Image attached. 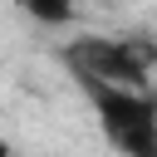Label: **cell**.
Wrapping results in <instances>:
<instances>
[{"mask_svg": "<svg viewBox=\"0 0 157 157\" xmlns=\"http://www.w3.org/2000/svg\"><path fill=\"white\" fill-rule=\"evenodd\" d=\"M59 59L78 78V88H93L98 83V88H137V93H147V78H152L147 49L137 39L78 34V39H64L59 44Z\"/></svg>", "mask_w": 157, "mask_h": 157, "instance_id": "1", "label": "cell"}, {"mask_svg": "<svg viewBox=\"0 0 157 157\" xmlns=\"http://www.w3.org/2000/svg\"><path fill=\"white\" fill-rule=\"evenodd\" d=\"M0 157H15V147H10V142H5V137H0Z\"/></svg>", "mask_w": 157, "mask_h": 157, "instance_id": "4", "label": "cell"}, {"mask_svg": "<svg viewBox=\"0 0 157 157\" xmlns=\"http://www.w3.org/2000/svg\"><path fill=\"white\" fill-rule=\"evenodd\" d=\"M29 15L44 20V25H64V20H74V10H64V5H29Z\"/></svg>", "mask_w": 157, "mask_h": 157, "instance_id": "3", "label": "cell"}, {"mask_svg": "<svg viewBox=\"0 0 157 157\" xmlns=\"http://www.w3.org/2000/svg\"><path fill=\"white\" fill-rule=\"evenodd\" d=\"M103 142L118 157H157V98L152 88H83Z\"/></svg>", "mask_w": 157, "mask_h": 157, "instance_id": "2", "label": "cell"}]
</instances>
